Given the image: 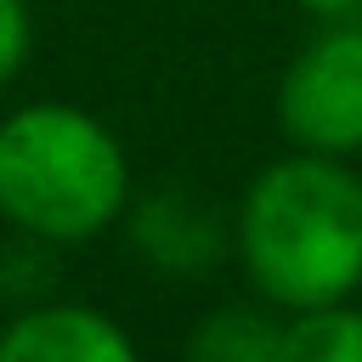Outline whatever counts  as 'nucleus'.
<instances>
[{
	"label": "nucleus",
	"instance_id": "9",
	"mask_svg": "<svg viewBox=\"0 0 362 362\" xmlns=\"http://www.w3.org/2000/svg\"><path fill=\"white\" fill-rule=\"evenodd\" d=\"M288 6H300L311 17H356L362 11V0H288Z\"/></svg>",
	"mask_w": 362,
	"mask_h": 362
},
{
	"label": "nucleus",
	"instance_id": "3",
	"mask_svg": "<svg viewBox=\"0 0 362 362\" xmlns=\"http://www.w3.org/2000/svg\"><path fill=\"white\" fill-rule=\"evenodd\" d=\"M277 124L288 147L356 158L362 153V23L322 17L277 79Z\"/></svg>",
	"mask_w": 362,
	"mask_h": 362
},
{
	"label": "nucleus",
	"instance_id": "2",
	"mask_svg": "<svg viewBox=\"0 0 362 362\" xmlns=\"http://www.w3.org/2000/svg\"><path fill=\"white\" fill-rule=\"evenodd\" d=\"M130 204L119 136L68 102H28L0 119V215L45 243H90Z\"/></svg>",
	"mask_w": 362,
	"mask_h": 362
},
{
	"label": "nucleus",
	"instance_id": "5",
	"mask_svg": "<svg viewBox=\"0 0 362 362\" xmlns=\"http://www.w3.org/2000/svg\"><path fill=\"white\" fill-rule=\"evenodd\" d=\"M130 334L79 300L34 305L0 328V362H130Z\"/></svg>",
	"mask_w": 362,
	"mask_h": 362
},
{
	"label": "nucleus",
	"instance_id": "7",
	"mask_svg": "<svg viewBox=\"0 0 362 362\" xmlns=\"http://www.w3.org/2000/svg\"><path fill=\"white\" fill-rule=\"evenodd\" d=\"M283 362H362V305L322 300L283 311Z\"/></svg>",
	"mask_w": 362,
	"mask_h": 362
},
{
	"label": "nucleus",
	"instance_id": "1",
	"mask_svg": "<svg viewBox=\"0 0 362 362\" xmlns=\"http://www.w3.org/2000/svg\"><path fill=\"white\" fill-rule=\"evenodd\" d=\"M232 249L272 311L351 300L362 288V175L294 147L243 187Z\"/></svg>",
	"mask_w": 362,
	"mask_h": 362
},
{
	"label": "nucleus",
	"instance_id": "8",
	"mask_svg": "<svg viewBox=\"0 0 362 362\" xmlns=\"http://www.w3.org/2000/svg\"><path fill=\"white\" fill-rule=\"evenodd\" d=\"M34 45V23H28V0H0V90L23 74Z\"/></svg>",
	"mask_w": 362,
	"mask_h": 362
},
{
	"label": "nucleus",
	"instance_id": "4",
	"mask_svg": "<svg viewBox=\"0 0 362 362\" xmlns=\"http://www.w3.org/2000/svg\"><path fill=\"white\" fill-rule=\"evenodd\" d=\"M130 243L136 255L164 272V277H204L226 260L232 249V226L215 204H204L187 187H158L136 204L130 215Z\"/></svg>",
	"mask_w": 362,
	"mask_h": 362
},
{
	"label": "nucleus",
	"instance_id": "6",
	"mask_svg": "<svg viewBox=\"0 0 362 362\" xmlns=\"http://www.w3.org/2000/svg\"><path fill=\"white\" fill-rule=\"evenodd\" d=\"M198 362H283V322L272 305H221L187 334Z\"/></svg>",
	"mask_w": 362,
	"mask_h": 362
}]
</instances>
